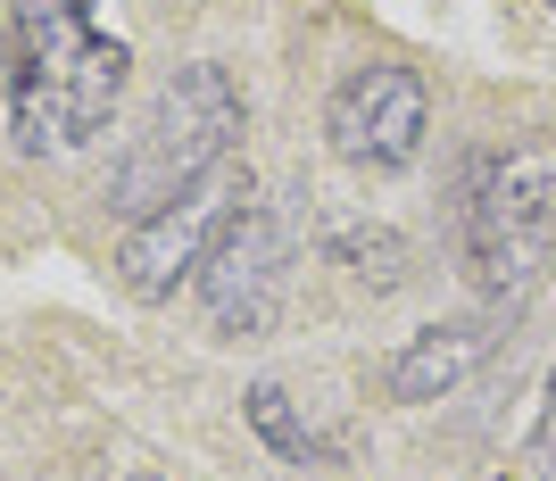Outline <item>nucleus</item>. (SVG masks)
Here are the masks:
<instances>
[{
	"label": "nucleus",
	"instance_id": "obj_6",
	"mask_svg": "<svg viewBox=\"0 0 556 481\" xmlns=\"http://www.w3.org/2000/svg\"><path fill=\"white\" fill-rule=\"evenodd\" d=\"M191 282H200V307H208V324L225 341H257L282 316V291H291V232H282V216L266 200H250L216 232L208 266Z\"/></svg>",
	"mask_w": 556,
	"mask_h": 481
},
{
	"label": "nucleus",
	"instance_id": "obj_1",
	"mask_svg": "<svg viewBox=\"0 0 556 481\" xmlns=\"http://www.w3.org/2000/svg\"><path fill=\"white\" fill-rule=\"evenodd\" d=\"M134 50L92 25V0H17L0 42V109L25 159H67L109 134Z\"/></svg>",
	"mask_w": 556,
	"mask_h": 481
},
{
	"label": "nucleus",
	"instance_id": "obj_2",
	"mask_svg": "<svg viewBox=\"0 0 556 481\" xmlns=\"http://www.w3.org/2000/svg\"><path fill=\"white\" fill-rule=\"evenodd\" d=\"M457 257L482 299H523L556 257V141H490L457 175Z\"/></svg>",
	"mask_w": 556,
	"mask_h": 481
},
{
	"label": "nucleus",
	"instance_id": "obj_11",
	"mask_svg": "<svg viewBox=\"0 0 556 481\" xmlns=\"http://www.w3.org/2000/svg\"><path fill=\"white\" fill-rule=\"evenodd\" d=\"M134 481H159V473H134Z\"/></svg>",
	"mask_w": 556,
	"mask_h": 481
},
{
	"label": "nucleus",
	"instance_id": "obj_9",
	"mask_svg": "<svg viewBox=\"0 0 556 481\" xmlns=\"http://www.w3.org/2000/svg\"><path fill=\"white\" fill-rule=\"evenodd\" d=\"M325 257H332V266H349L357 282H374V291L407 282V241H399L391 225H366V216H341V225L325 232Z\"/></svg>",
	"mask_w": 556,
	"mask_h": 481
},
{
	"label": "nucleus",
	"instance_id": "obj_10",
	"mask_svg": "<svg viewBox=\"0 0 556 481\" xmlns=\"http://www.w3.org/2000/svg\"><path fill=\"white\" fill-rule=\"evenodd\" d=\"M523 481H556V374H548V398H540V423H532V440H523Z\"/></svg>",
	"mask_w": 556,
	"mask_h": 481
},
{
	"label": "nucleus",
	"instance_id": "obj_7",
	"mask_svg": "<svg viewBox=\"0 0 556 481\" xmlns=\"http://www.w3.org/2000/svg\"><path fill=\"white\" fill-rule=\"evenodd\" d=\"M490 349H498V324H490V316L424 324L416 341H399L391 357H382V398H391V407H432V398L465 390L473 374L490 366Z\"/></svg>",
	"mask_w": 556,
	"mask_h": 481
},
{
	"label": "nucleus",
	"instance_id": "obj_3",
	"mask_svg": "<svg viewBox=\"0 0 556 481\" xmlns=\"http://www.w3.org/2000/svg\"><path fill=\"white\" fill-rule=\"evenodd\" d=\"M232 141H241V84H232L216 59H191V67L166 75V92L150 100L141 134L116 150L109 207L125 225L159 216L166 200H184L200 175H216V166L232 159Z\"/></svg>",
	"mask_w": 556,
	"mask_h": 481
},
{
	"label": "nucleus",
	"instance_id": "obj_5",
	"mask_svg": "<svg viewBox=\"0 0 556 481\" xmlns=\"http://www.w3.org/2000/svg\"><path fill=\"white\" fill-rule=\"evenodd\" d=\"M424 134H432V100H424L416 67H349L325 100V141L332 159H349L357 175H399V166L424 159Z\"/></svg>",
	"mask_w": 556,
	"mask_h": 481
},
{
	"label": "nucleus",
	"instance_id": "obj_12",
	"mask_svg": "<svg viewBox=\"0 0 556 481\" xmlns=\"http://www.w3.org/2000/svg\"><path fill=\"white\" fill-rule=\"evenodd\" d=\"M548 9H556V0H548Z\"/></svg>",
	"mask_w": 556,
	"mask_h": 481
},
{
	"label": "nucleus",
	"instance_id": "obj_4",
	"mask_svg": "<svg viewBox=\"0 0 556 481\" xmlns=\"http://www.w3.org/2000/svg\"><path fill=\"white\" fill-rule=\"evenodd\" d=\"M257 200L250 166H216V175H200V183L184 191V200H166L159 216H141V225H125V241H116V282L134 299H175V282H191L200 266H208L216 232L241 216V207Z\"/></svg>",
	"mask_w": 556,
	"mask_h": 481
},
{
	"label": "nucleus",
	"instance_id": "obj_8",
	"mask_svg": "<svg viewBox=\"0 0 556 481\" xmlns=\"http://www.w3.org/2000/svg\"><path fill=\"white\" fill-rule=\"evenodd\" d=\"M241 415H250V432L266 440V448H275L282 465H332V457H341V448H332V440L316 432V423H307L300 407H291V390H282V382H250Z\"/></svg>",
	"mask_w": 556,
	"mask_h": 481
}]
</instances>
